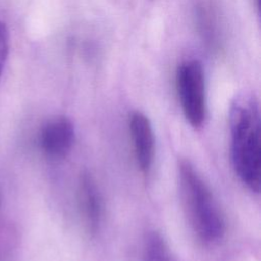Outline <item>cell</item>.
<instances>
[{"label": "cell", "instance_id": "6da1fadb", "mask_svg": "<svg viewBox=\"0 0 261 261\" xmlns=\"http://www.w3.org/2000/svg\"><path fill=\"white\" fill-rule=\"evenodd\" d=\"M229 129L233 169L248 189L258 193L261 168L260 113L253 95L242 94L232 101L229 109Z\"/></svg>", "mask_w": 261, "mask_h": 261}, {"label": "cell", "instance_id": "7a4b0ae2", "mask_svg": "<svg viewBox=\"0 0 261 261\" xmlns=\"http://www.w3.org/2000/svg\"><path fill=\"white\" fill-rule=\"evenodd\" d=\"M178 181L184 206L194 232L205 244L218 242L225 231L223 214L209 187L189 160L178 163Z\"/></svg>", "mask_w": 261, "mask_h": 261}, {"label": "cell", "instance_id": "3957f363", "mask_svg": "<svg viewBox=\"0 0 261 261\" xmlns=\"http://www.w3.org/2000/svg\"><path fill=\"white\" fill-rule=\"evenodd\" d=\"M175 82L186 119L193 127H200L205 121L207 112L202 63L197 59H190L180 63L176 70Z\"/></svg>", "mask_w": 261, "mask_h": 261}, {"label": "cell", "instance_id": "277c9868", "mask_svg": "<svg viewBox=\"0 0 261 261\" xmlns=\"http://www.w3.org/2000/svg\"><path fill=\"white\" fill-rule=\"evenodd\" d=\"M73 141L74 128L72 122L64 116L48 120L39 133L40 148L50 158L63 157L71 149Z\"/></svg>", "mask_w": 261, "mask_h": 261}, {"label": "cell", "instance_id": "5b68a950", "mask_svg": "<svg viewBox=\"0 0 261 261\" xmlns=\"http://www.w3.org/2000/svg\"><path fill=\"white\" fill-rule=\"evenodd\" d=\"M128 128L138 166L144 173L152 167L155 155V139L149 118L140 111L129 115Z\"/></svg>", "mask_w": 261, "mask_h": 261}, {"label": "cell", "instance_id": "8992f818", "mask_svg": "<svg viewBox=\"0 0 261 261\" xmlns=\"http://www.w3.org/2000/svg\"><path fill=\"white\" fill-rule=\"evenodd\" d=\"M77 195L85 225L90 233H96L102 222L103 203L99 188L90 173L81 174Z\"/></svg>", "mask_w": 261, "mask_h": 261}, {"label": "cell", "instance_id": "52a82bcc", "mask_svg": "<svg viewBox=\"0 0 261 261\" xmlns=\"http://www.w3.org/2000/svg\"><path fill=\"white\" fill-rule=\"evenodd\" d=\"M141 261H178L163 237L157 231H150L143 244Z\"/></svg>", "mask_w": 261, "mask_h": 261}, {"label": "cell", "instance_id": "ba28073f", "mask_svg": "<svg viewBox=\"0 0 261 261\" xmlns=\"http://www.w3.org/2000/svg\"><path fill=\"white\" fill-rule=\"evenodd\" d=\"M8 48V32L6 27L2 22H0V79L2 75L5 60L7 58Z\"/></svg>", "mask_w": 261, "mask_h": 261}, {"label": "cell", "instance_id": "9c48e42d", "mask_svg": "<svg viewBox=\"0 0 261 261\" xmlns=\"http://www.w3.org/2000/svg\"><path fill=\"white\" fill-rule=\"evenodd\" d=\"M0 261H7V257H5V254L2 251V249H0Z\"/></svg>", "mask_w": 261, "mask_h": 261}]
</instances>
